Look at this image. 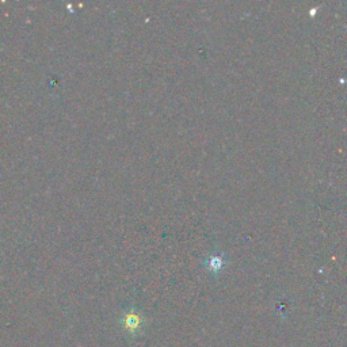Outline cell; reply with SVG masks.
<instances>
[{"label": "cell", "mask_w": 347, "mask_h": 347, "mask_svg": "<svg viewBox=\"0 0 347 347\" xmlns=\"http://www.w3.org/2000/svg\"><path fill=\"white\" fill-rule=\"evenodd\" d=\"M124 321H125V324H126V328L130 330V331H133V330H136V328H139V326H140V317L137 316L136 313H128V315L125 316Z\"/></svg>", "instance_id": "6da1fadb"}, {"label": "cell", "mask_w": 347, "mask_h": 347, "mask_svg": "<svg viewBox=\"0 0 347 347\" xmlns=\"http://www.w3.org/2000/svg\"><path fill=\"white\" fill-rule=\"evenodd\" d=\"M209 264H210V267H212L213 270H220L221 269V264H223V259H221V256L214 255V256H212V258L209 259Z\"/></svg>", "instance_id": "7a4b0ae2"}]
</instances>
